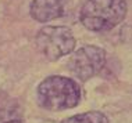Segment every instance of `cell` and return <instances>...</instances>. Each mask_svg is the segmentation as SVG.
I'll return each instance as SVG.
<instances>
[{"instance_id":"6","label":"cell","mask_w":132,"mask_h":123,"mask_svg":"<svg viewBox=\"0 0 132 123\" xmlns=\"http://www.w3.org/2000/svg\"><path fill=\"white\" fill-rule=\"evenodd\" d=\"M61 123H109V119L102 112L92 111V112H85V114L67 118Z\"/></svg>"},{"instance_id":"1","label":"cell","mask_w":132,"mask_h":123,"mask_svg":"<svg viewBox=\"0 0 132 123\" xmlns=\"http://www.w3.org/2000/svg\"><path fill=\"white\" fill-rule=\"evenodd\" d=\"M36 98L47 111H65L79 104L81 89L75 80L65 76H49L38 86Z\"/></svg>"},{"instance_id":"7","label":"cell","mask_w":132,"mask_h":123,"mask_svg":"<svg viewBox=\"0 0 132 123\" xmlns=\"http://www.w3.org/2000/svg\"><path fill=\"white\" fill-rule=\"evenodd\" d=\"M7 123H22V122H20V120H11V122H7Z\"/></svg>"},{"instance_id":"4","label":"cell","mask_w":132,"mask_h":123,"mask_svg":"<svg viewBox=\"0 0 132 123\" xmlns=\"http://www.w3.org/2000/svg\"><path fill=\"white\" fill-rule=\"evenodd\" d=\"M106 64V51L97 46H85L77 50L68 61L70 72L77 79L86 82L100 73Z\"/></svg>"},{"instance_id":"5","label":"cell","mask_w":132,"mask_h":123,"mask_svg":"<svg viewBox=\"0 0 132 123\" xmlns=\"http://www.w3.org/2000/svg\"><path fill=\"white\" fill-rule=\"evenodd\" d=\"M65 10V0H32L29 13L38 22H49L61 17Z\"/></svg>"},{"instance_id":"3","label":"cell","mask_w":132,"mask_h":123,"mask_svg":"<svg viewBox=\"0 0 132 123\" xmlns=\"http://www.w3.org/2000/svg\"><path fill=\"white\" fill-rule=\"evenodd\" d=\"M35 43L46 58L56 61L74 51L75 37L67 26H45L38 32Z\"/></svg>"},{"instance_id":"2","label":"cell","mask_w":132,"mask_h":123,"mask_svg":"<svg viewBox=\"0 0 132 123\" xmlns=\"http://www.w3.org/2000/svg\"><path fill=\"white\" fill-rule=\"evenodd\" d=\"M127 0H88L81 8V22L92 32H107L127 15Z\"/></svg>"}]
</instances>
